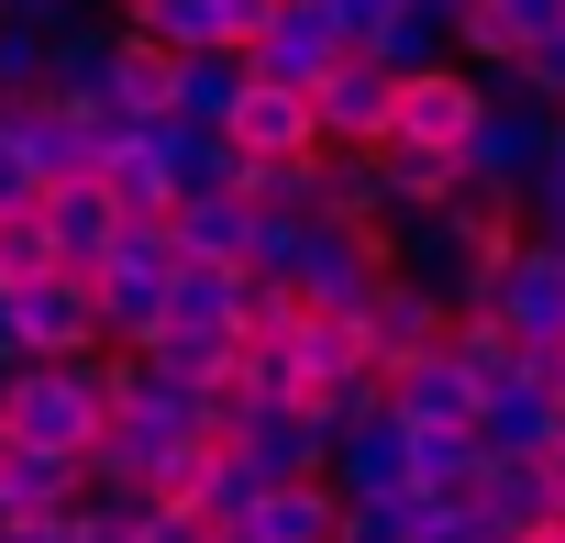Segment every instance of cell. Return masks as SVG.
I'll list each match as a JSON object with an SVG mask.
<instances>
[{
    "label": "cell",
    "instance_id": "f35d334b",
    "mask_svg": "<svg viewBox=\"0 0 565 543\" xmlns=\"http://www.w3.org/2000/svg\"><path fill=\"white\" fill-rule=\"evenodd\" d=\"M0 377H12V366H0Z\"/></svg>",
    "mask_w": 565,
    "mask_h": 543
},
{
    "label": "cell",
    "instance_id": "5bb4252c",
    "mask_svg": "<svg viewBox=\"0 0 565 543\" xmlns=\"http://www.w3.org/2000/svg\"><path fill=\"white\" fill-rule=\"evenodd\" d=\"M34 222H45V244H56V266H67V278H89V266L111 255V233H122V211H111V189H100V178L34 189Z\"/></svg>",
    "mask_w": 565,
    "mask_h": 543
},
{
    "label": "cell",
    "instance_id": "f546056e",
    "mask_svg": "<svg viewBox=\"0 0 565 543\" xmlns=\"http://www.w3.org/2000/svg\"><path fill=\"white\" fill-rule=\"evenodd\" d=\"M444 355L477 377V388H499V377H521V333L499 322V311H455V333H444Z\"/></svg>",
    "mask_w": 565,
    "mask_h": 543
},
{
    "label": "cell",
    "instance_id": "1f68e13d",
    "mask_svg": "<svg viewBox=\"0 0 565 543\" xmlns=\"http://www.w3.org/2000/svg\"><path fill=\"white\" fill-rule=\"evenodd\" d=\"M23 278H56V244H45L34 200H23V211H0V289H23Z\"/></svg>",
    "mask_w": 565,
    "mask_h": 543
},
{
    "label": "cell",
    "instance_id": "ba28073f",
    "mask_svg": "<svg viewBox=\"0 0 565 543\" xmlns=\"http://www.w3.org/2000/svg\"><path fill=\"white\" fill-rule=\"evenodd\" d=\"M532 167H543V111H521V100H488L466 123V145H455V178L466 189H499V200H521Z\"/></svg>",
    "mask_w": 565,
    "mask_h": 543
},
{
    "label": "cell",
    "instance_id": "4dcf8cb0",
    "mask_svg": "<svg viewBox=\"0 0 565 543\" xmlns=\"http://www.w3.org/2000/svg\"><path fill=\"white\" fill-rule=\"evenodd\" d=\"M289 322H300L289 278H266V266H244V278H233V355H244V344H277Z\"/></svg>",
    "mask_w": 565,
    "mask_h": 543
},
{
    "label": "cell",
    "instance_id": "6da1fadb",
    "mask_svg": "<svg viewBox=\"0 0 565 543\" xmlns=\"http://www.w3.org/2000/svg\"><path fill=\"white\" fill-rule=\"evenodd\" d=\"M255 266L266 278H289V300L300 311H333V322H355L366 300H377V278H388V233L377 222H266L255 233Z\"/></svg>",
    "mask_w": 565,
    "mask_h": 543
},
{
    "label": "cell",
    "instance_id": "44dd1931",
    "mask_svg": "<svg viewBox=\"0 0 565 543\" xmlns=\"http://www.w3.org/2000/svg\"><path fill=\"white\" fill-rule=\"evenodd\" d=\"M111 45H122V34H111L100 12H78V23H56V34H45V100H67V111H89V100H100V78H111Z\"/></svg>",
    "mask_w": 565,
    "mask_h": 543
},
{
    "label": "cell",
    "instance_id": "ffe728a7",
    "mask_svg": "<svg viewBox=\"0 0 565 543\" xmlns=\"http://www.w3.org/2000/svg\"><path fill=\"white\" fill-rule=\"evenodd\" d=\"M466 510H477L488 532H532V521H554V477H543V455H488L477 488H466Z\"/></svg>",
    "mask_w": 565,
    "mask_h": 543
},
{
    "label": "cell",
    "instance_id": "836d02e7",
    "mask_svg": "<svg viewBox=\"0 0 565 543\" xmlns=\"http://www.w3.org/2000/svg\"><path fill=\"white\" fill-rule=\"evenodd\" d=\"M23 200H34V167H23V145H12V134H0V211H23Z\"/></svg>",
    "mask_w": 565,
    "mask_h": 543
},
{
    "label": "cell",
    "instance_id": "9c48e42d",
    "mask_svg": "<svg viewBox=\"0 0 565 543\" xmlns=\"http://www.w3.org/2000/svg\"><path fill=\"white\" fill-rule=\"evenodd\" d=\"M488 111V89L444 56V67H422V78H399V111H388V145H422V156H455L466 145V123Z\"/></svg>",
    "mask_w": 565,
    "mask_h": 543
},
{
    "label": "cell",
    "instance_id": "4316f807",
    "mask_svg": "<svg viewBox=\"0 0 565 543\" xmlns=\"http://www.w3.org/2000/svg\"><path fill=\"white\" fill-rule=\"evenodd\" d=\"M233 278H244V266H189V255H178V278H167V333H222V344H233Z\"/></svg>",
    "mask_w": 565,
    "mask_h": 543
},
{
    "label": "cell",
    "instance_id": "d590c367",
    "mask_svg": "<svg viewBox=\"0 0 565 543\" xmlns=\"http://www.w3.org/2000/svg\"><path fill=\"white\" fill-rule=\"evenodd\" d=\"M422 12H433V23H455V12H466V0H422Z\"/></svg>",
    "mask_w": 565,
    "mask_h": 543
},
{
    "label": "cell",
    "instance_id": "f1b7e54d",
    "mask_svg": "<svg viewBox=\"0 0 565 543\" xmlns=\"http://www.w3.org/2000/svg\"><path fill=\"white\" fill-rule=\"evenodd\" d=\"M377 178H388V222L399 211H444L466 178H455V156H422V145H377Z\"/></svg>",
    "mask_w": 565,
    "mask_h": 543
},
{
    "label": "cell",
    "instance_id": "3957f363",
    "mask_svg": "<svg viewBox=\"0 0 565 543\" xmlns=\"http://www.w3.org/2000/svg\"><path fill=\"white\" fill-rule=\"evenodd\" d=\"M167 278H178L167 222H122L111 255L89 266V300H100V344H111V355H134V344L167 333Z\"/></svg>",
    "mask_w": 565,
    "mask_h": 543
},
{
    "label": "cell",
    "instance_id": "4fadbf2b",
    "mask_svg": "<svg viewBox=\"0 0 565 543\" xmlns=\"http://www.w3.org/2000/svg\"><path fill=\"white\" fill-rule=\"evenodd\" d=\"M333 521H344V499H333L322 477H277V488H255L222 532H233V543H333Z\"/></svg>",
    "mask_w": 565,
    "mask_h": 543
},
{
    "label": "cell",
    "instance_id": "5b68a950",
    "mask_svg": "<svg viewBox=\"0 0 565 543\" xmlns=\"http://www.w3.org/2000/svg\"><path fill=\"white\" fill-rule=\"evenodd\" d=\"M477 311H499L521 344H565V244L521 233V244L488 266V300H477Z\"/></svg>",
    "mask_w": 565,
    "mask_h": 543
},
{
    "label": "cell",
    "instance_id": "d6a6232c",
    "mask_svg": "<svg viewBox=\"0 0 565 543\" xmlns=\"http://www.w3.org/2000/svg\"><path fill=\"white\" fill-rule=\"evenodd\" d=\"M0 100H45V34L0 23Z\"/></svg>",
    "mask_w": 565,
    "mask_h": 543
},
{
    "label": "cell",
    "instance_id": "d6986e66",
    "mask_svg": "<svg viewBox=\"0 0 565 543\" xmlns=\"http://www.w3.org/2000/svg\"><path fill=\"white\" fill-rule=\"evenodd\" d=\"M255 233H266V222H255L233 189H222V200H178V211H167V244H178L189 266H255Z\"/></svg>",
    "mask_w": 565,
    "mask_h": 543
},
{
    "label": "cell",
    "instance_id": "d4e9b609",
    "mask_svg": "<svg viewBox=\"0 0 565 543\" xmlns=\"http://www.w3.org/2000/svg\"><path fill=\"white\" fill-rule=\"evenodd\" d=\"M311 189H322V222H388L377 145H322V156H311Z\"/></svg>",
    "mask_w": 565,
    "mask_h": 543
},
{
    "label": "cell",
    "instance_id": "e575fe53",
    "mask_svg": "<svg viewBox=\"0 0 565 543\" xmlns=\"http://www.w3.org/2000/svg\"><path fill=\"white\" fill-rule=\"evenodd\" d=\"M521 543H565V521H532V532H521Z\"/></svg>",
    "mask_w": 565,
    "mask_h": 543
},
{
    "label": "cell",
    "instance_id": "603a6c76",
    "mask_svg": "<svg viewBox=\"0 0 565 543\" xmlns=\"http://www.w3.org/2000/svg\"><path fill=\"white\" fill-rule=\"evenodd\" d=\"M399 455H411V488H422V499H466L477 466H488L466 422H399Z\"/></svg>",
    "mask_w": 565,
    "mask_h": 543
},
{
    "label": "cell",
    "instance_id": "7a4b0ae2",
    "mask_svg": "<svg viewBox=\"0 0 565 543\" xmlns=\"http://www.w3.org/2000/svg\"><path fill=\"white\" fill-rule=\"evenodd\" d=\"M100 422H111V355H67V366H12L0 377V433H12L23 455L89 466Z\"/></svg>",
    "mask_w": 565,
    "mask_h": 543
},
{
    "label": "cell",
    "instance_id": "277c9868",
    "mask_svg": "<svg viewBox=\"0 0 565 543\" xmlns=\"http://www.w3.org/2000/svg\"><path fill=\"white\" fill-rule=\"evenodd\" d=\"M0 333H12V355L23 366H67V355H111L100 344V300H89V278H23V289H0Z\"/></svg>",
    "mask_w": 565,
    "mask_h": 543
},
{
    "label": "cell",
    "instance_id": "2e32d148",
    "mask_svg": "<svg viewBox=\"0 0 565 543\" xmlns=\"http://www.w3.org/2000/svg\"><path fill=\"white\" fill-rule=\"evenodd\" d=\"M277 366H289V400H322L344 377H377L366 344H355V322H333V311H300L289 333H277Z\"/></svg>",
    "mask_w": 565,
    "mask_h": 543
},
{
    "label": "cell",
    "instance_id": "ac0fdd59",
    "mask_svg": "<svg viewBox=\"0 0 565 543\" xmlns=\"http://www.w3.org/2000/svg\"><path fill=\"white\" fill-rule=\"evenodd\" d=\"M477 455H543L554 444V388L543 377H499V388H477Z\"/></svg>",
    "mask_w": 565,
    "mask_h": 543
},
{
    "label": "cell",
    "instance_id": "8992f818",
    "mask_svg": "<svg viewBox=\"0 0 565 543\" xmlns=\"http://www.w3.org/2000/svg\"><path fill=\"white\" fill-rule=\"evenodd\" d=\"M388 111H399V78L377 56H355V45L311 78V134L322 145H388Z\"/></svg>",
    "mask_w": 565,
    "mask_h": 543
},
{
    "label": "cell",
    "instance_id": "83f0119b",
    "mask_svg": "<svg viewBox=\"0 0 565 543\" xmlns=\"http://www.w3.org/2000/svg\"><path fill=\"white\" fill-rule=\"evenodd\" d=\"M355 56H377L388 78H422V67H444V56H455V34H444V23L422 12V0H399V12H388V23H377V34L355 45Z\"/></svg>",
    "mask_w": 565,
    "mask_h": 543
},
{
    "label": "cell",
    "instance_id": "7c38bea8",
    "mask_svg": "<svg viewBox=\"0 0 565 543\" xmlns=\"http://www.w3.org/2000/svg\"><path fill=\"white\" fill-rule=\"evenodd\" d=\"M222 145H233L244 167H266V156H322V134H311V89H266V78H244Z\"/></svg>",
    "mask_w": 565,
    "mask_h": 543
},
{
    "label": "cell",
    "instance_id": "9a60e30c",
    "mask_svg": "<svg viewBox=\"0 0 565 543\" xmlns=\"http://www.w3.org/2000/svg\"><path fill=\"white\" fill-rule=\"evenodd\" d=\"M322 488H333L344 510H366V499H399V488H411V455H399V422L377 411V422L333 433V455H322Z\"/></svg>",
    "mask_w": 565,
    "mask_h": 543
},
{
    "label": "cell",
    "instance_id": "8d00e7d4",
    "mask_svg": "<svg viewBox=\"0 0 565 543\" xmlns=\"http://www.w3.org/2000/svg\"><path fill=\"white\" fill-rule=\"evenodd\" d=\"M466 543H521V532H488V521H477V532H466Z\"/></svg>",
    "mask_w": 565,
    "mask_h": 543
},
{
    "label": "cell",
    "instance_id": "ab89813d",
    "mask_svg": "<svg viewBox=\"0 0 565 543\" xmlns=\"http://www.w3.org/2000/svg\"><path fill=\"white\" fill-rule=\"evenodd\" d=\"M554 521H565V510H554Z\"/></svg>",
    "mask_w": 565,
    "mask_h": 543
},
{
    "label": "cell",
    "instance_id": "74e56055",
    "mask_svg": "<svg viewBox=\"0 0 565 543\" xmlns=\"http://www.w3.org/2000/svg\"><path fill=\"white\" fill-rule=\"evenodd\" d=\"M554 45H565V23H554Z\"/></svg>",
    "mask_w": 565,
    "mask_h": 543
},
{
    "label": "cell",
    "instance_id": "52a82bcc",
    "mask_svg": "<svg viewBox=\"0 0 565 543\" xmlns=\"http://www.w3.org/2000/svg\"><path fill=\"white\" fill-rule=\"evenodd\" d=\"M0 134L23 145L34 189H67V178H100V123L67 111V100H0Z\"/></svg>",
    "mask_w": 565,
    "mask_h": 543
},
{
    "label": "cell",
    "instance_id": "30bf717a",
    "mask_svg": "<svg viewBox=\"0 0 565 543\" xmlns=\"http://www.w3.org/2000/svg\"><path fill=\"white\" fill-rule=\"evenodd\" d=\"M455 333V311L433 300V289H411V278H377V300L355 311V344H366V366L388 377V366H411V355H433Z\"/></svg>",
    "mask_w": 565,
    "mask_h": 543
},
{
    "label": "cell",
    "instance_id": "e0dca14e",
    "mask_svg": "<svg viewBox=\"0 0 565 543\" xmlns=\"http://www.w3.org/2000/svg\"><path fill=\"white\" fill-rule=\"evenodd\" d=\"M233 100H244V56H233V45L167 56V123H189V134H222V123H233Z\"/></svg>",
    "mask_w": 565,
    "mask_h": 543
},
{
    "label": "cell",
    "instance_id": "7402d4cb",
    "mask_svg": "<svg viewBox=\"0 0 565 543\" xmlns=\"http://www.w3.org/2000/svg\"><path fill=\"white\" fill-rule=\"evenodd\" d=\"M388 422H477V377L433 344V355L388 366Z\"/></svg>",
    "mask_w": 565,
    "mask_h": 543
},
{
    "label": "cell",
    "instance_id": "8fae6325",
    "mask_svg": "<svg viewBox=\"0 0 565 543\" xmlns=\"http://www.w3.org/2000/svg\"><path fill=\"white\" fill-rule=\"evenodd\" d=\"M333 56H344V34L311 12V0H277V23L244 45V78H266V89H311Z\"/></svg>",
    "mask_w": 565,
    "mask_h": 543
},
{
    "label": "cell",
    "instance_id": "cb8c5ba5",
    "mask_svg": "<svg viewBox=\"0 0 565 543\" xmlns=\"http://www.w3.org/2000/svg\"><path fill=\"white\" fill-rule=\"evenodd\" d=\"M89 123L111 134V123H167V56L156 45H111V78H100V100H89Z\"/></svg>",
    "mask_w": 565,
    "mask_h": 543
},
{
    "label": "cell",
    "instance_id": "484cf974",
    "mask_svg": "<svg viewBox=\"0 0 565 543\" xmlns=\"http://www.w3.org/2000/svg\"><path fill=\"white\" fill-rule=\"evenodd\" d=\"M111 34H134L156 56H200V45H222V12L211 0H111Z\"/></svg>",
    "mask_w": 565,
    "mask_h": 543
}]
</instances>
